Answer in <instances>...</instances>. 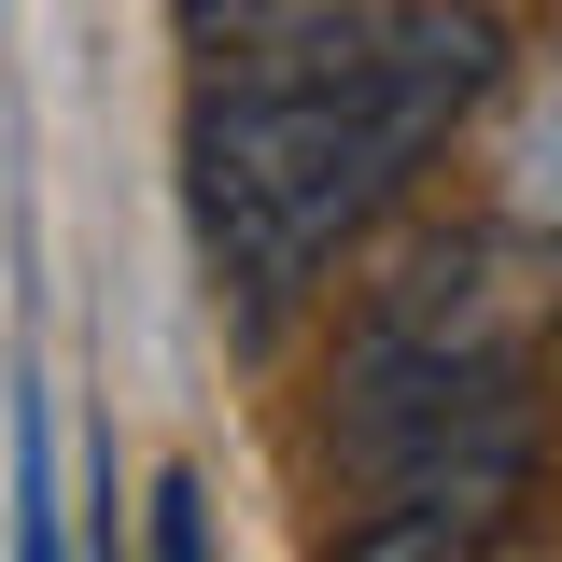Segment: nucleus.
<instances>
[{
  "label": "nucleus",
  "mask_w": 562,
  "mask_h": 562,
  "mask_svg": "<svg viewBox=\"0 0 562 562\" xmlns=\"http://www.w3.org/2000/svg\"><path fill=\"white\" fill-rule=\"evenodd\" d=\"M492 85H506L492 0H268L239 43H211L183 169L254 338L338 268V239H366L408 198V169Z\"/></svg>",
  "instance_id": "f257e3e1"
},
{
  "label": "nucleus",
  "mask_w": 562,
  "mask_h": 562,
  "mask_svg": "<svg viewBox=\"0 0 562 562\" xmlns=\"http://www.w3.org/2000/svg\"><path fill=\"white\" fill-rule=\"evenodd\" d=\"M562 338V239L436 225L366 281L338 351L351 492H520L535 464V351Z\"/></svg>",
  "instance_id": "f03ea898"
},
{
  "label": "nucleus",
  "mask_w": 562,
  "mask_h": 562,
  "mask_svg": "<svg viewBox=\"0 0 562 562\" xmlns=\"http://www.w3.org/2000/svg\"><path fill=\"white\" fill-rule=\"evenodd\" d=\"M506 549V492H380L338 535V562H492Z\"/></svg>",
  "instance_id": "7ed1b4c3"
},
{
  "label": "nucleus",
  "mask_w": 562,
  "mask_h": 562,
  "mask_svg": "<svg viewBox=\"0 0 562 562\" xmlns=\"http://www.w3.org/2000/svg\"><path fill=\"white\" fill-rule=\"evenodd\" d=\"M211 492L198 479H155V562H211V520H198Z\"/></svg>",
  "instance_id": "39448f33"
},
{
  "label": "nucleus",
  "mask_w": 562,
  "mask_h": 562,
  "mask_svg": "<svg viewBox=\"0 0 562 562\" xmlns=\"http://www.w3.org/2000/svg\"><path fill=\"white\" fill-rule=\"evenodd\" d=\"M14 562H70V506H57V408H14Z\"/></svg>",
  "instance_id": "20e7f679"
},
{
  "label": "nucleus",
  "mask_w": 562,
  "mask_h": 562,
  "mask_svg": "<svg viewBox=\"0 0 562 562\" xmlns=\"http://www.w3.org/2000/svg\"><path fill=\"white\" fill-rule=\"evenodd\" d=\"M492 562H506V549H492Z\"/></svg>",
  "instance_id": "423d86ee"
}]
</instances>
